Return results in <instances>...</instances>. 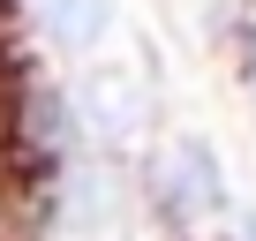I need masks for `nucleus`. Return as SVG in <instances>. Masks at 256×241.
Instances as JSON below:
<instances>
[{
  "instance_id": "1",
  "label": "nucleus",
  "mask_w": 256,
  "mask_h": 241,
  "mask_svg": "<svg viewBox=\"0 0 256 241\" xmlns=\"http://www.w3.org/2000/svg\"><path fill=\"white\" fill-rule=\"evenodd\" d=\"M46 30H53L68 53H90V46H106V30H113V0H46Z\"/></svg>"
},
{
  "instance_id": "2",
  "label": "nucleus",
  "mask_w": 256,
  "mask_h": 241,
  "mask_svg": "<svg viewBox=\"0 0 256 241\" xmlns=\"http://www.w3.org/2000/svg\"><path fill=\"white\" fill-rule=\"evenodd\" d=\"M174 181H181L188 211H211V204H226V188H218V158H211V144H196V136L174 151Z\"/></svg>"
},
{
  "instance_id": "3",
  "label": "nucleus",
  "mask_w": 256,
  "mask_h": 241,
  "mask_svg": "<svg viewBox=\"0 0 256 241\" xmlns=\"http://www.w3.org/2000/svg\"><path fill=\"white\" fill-rule=\"evenodd\" d=\"M83 106H90V120H98L106 136L136 128V90H128V76H90L83 83Z\"/></svg>"
},
{
  "instance_id": "4",
  "label": "nucleus",
  "mask_w": 256,
  "mask_h": 241,
  "mask_svg": "<svg viewBox=\"0 0 256 241\" xmlns=\"http://www.w3.org/2000/svg\"><path fill=\"white\" fill-rule=\"evenodd\" d=\"M241 241H256V211H248V226H241Z\"/></svg>"
}]
</instances>
